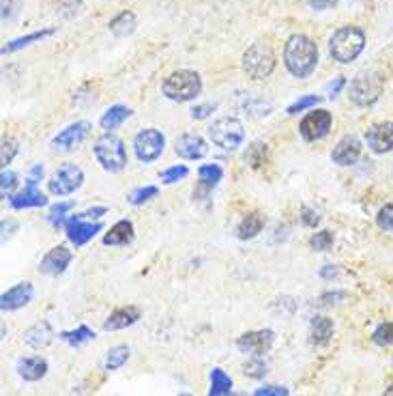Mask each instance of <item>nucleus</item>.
<instances>
[{"instance_id":"40","label":"nucleus","mask_w":393,"mask_h":396,"mask_svg":"<svg viewBox=\"0 0 393 396\" xmlns=\"http://www.w3.org/2000/svg\"><path fill=\"white\" fill-rule=\"evenodd\" d=\"M243 373L250 375V377H254V379L264 377V375H266V364L262 362V358H254V360H250V362L243 366Z\"/></svg>"},{"instance_id":"12","label":"nucleus","mask_w":393,"mask_h":396,"mask_svg":"<svg viewBox=\"0 0 393 396\" xmlns=\"http://www.w3.org/2000/svg\"><path fill=\"white\" fill-rule=\"evenodd\" d=\"M88 132H90V123H86V121L74 123V125L65 128L61 134H56L52 138V147L54 149H61V151H71V149H76L78 145L84 142V138L88 136Z\"/></svg>"},{"instance_id":"24","label":"nucleus","mask_w":393,"mask_h":396,"mask_svg":"<svg viewBox=\"0 0 393 396\" xmlns=\"http://www.w3.org/2000/svg\"><path fill=\"white\" fill-rule=\"evenodd\" d=\"M129 117H131V110L127 106H112V108L105 110V115L101 117V128L105 132H112L119 125H123Z\"/></svg>"},{"instance_id":"14","label":"nucleus","mask_w":393,"mask_h":396,"mask_svg":"<svg viewBox=\"0 0 393 396\" xmlns=\"http://www.w3.org/2000/svg\"><path fill=\"white\" fill-rule=\"evenodd\" d=\"M101 231V224H93V222H82L80 215L69 217L67 220V237L69 242H74L76 246H84L86 242H90L97 233Z\"/></svg>"},{"instance_id":"37","label":"nucleus","mask_w":393,"mask_h":396,"mask_svg":"<svg viewBox=\"0 0 393 396\" xmlns=\"http://www.w3.org/2000/svg\"><path fill=\"white\" fill-rule=\"evenodd\" d=\"M153 196H157V188L155 186H146V188H138L129 194V203L131 205H142L146 200H151Z\"/></svg>"},{"instance_id":"43","label":"nucleus","mask_w":393,"mask_h":396,"mask_svg":"<svg viewBox=\"0 0 393 396\" xmlns=\"http://www.w3.org/2000/svg\"><path fill=\"white\" fill-rule=\"evenodd\" d=\"M254 396H288L286 387H279V385H266L254 392Z\"/></svg>"},{"instance_id":"27","label":"nucleus","mask_w":393,"mask_h":396,"mask_svg":"<svg viewBox=\"0 0 393 396\" xmlns=\"http://www.w3.org/2000/svg\"><path fill=\"white\" fill-rule=\"evenodd\" d=\"M233 394V379L221 368L211 370V392L209 396H230Z\"/></svg>"},{"instance_id":"22","label":"nucleus","mask_w":393,"mask_h":396,"mask_svg":"<svg viewBox=\"0 0 393 396\" xmlns=\"http://www.w3.org/2000/svg\"><path fill=\"white\" fill-rule=\"evenodd\" d=\"M18 373L24 381H39L45 377L47 373V362L39 356H33V358H22L18 362Z\"/></svg>"},{"instance_id":"50","label":"nucleus","mask_w":393,"mask_h":396,"mask_svg":"<svg viewBox=\"0 0 393 396\" xmlns=\"http://www.w3.org/2000/svg\"><path fill=\"white\" fill-rule=\"evenodd\" d=\"M320 273H322V278H331V276H335V269H331V265H327V269H322Z\"/></svg>"},{"instance_id":"31","label":"nucleus","mask_w":393,"mask_h":396,"mask_svg":"<svg viewBox=\"0 0 393 396\" xmlns=\"http://www.w3.org/2000/svg\"><path fill=\"white\" fill-rule=\"evenodd\" d=\"M54 30L52 28H47V30H39V33H33V35H26V37H20V39H13L11 43H7L5 47H3V54H9V52H16V50H20V47H24V45H30L33 41H41V39H45V37H49Z\"/></svg>"},{"instance_id":"3","label":"nucleus","mask_w":393,"mask_h":396,"mask_svg":"<svg viewBox=\"0 0 393 396\" xmlns=\"http://www.w3.org/2000/svg\"><path fill=\"white\" fill-rule=\"evenodd\" d=\"M161 91L168 99L172 101H189L194 97L200 95L202 91V78L196 74V72H189V69H179L175 74H170L163 84H161Z\"/></svg>"},{"instance_id":"34","label":"nucleus","mask_w":393,"mask_h":396,"mask_svg":"<svg viewBox=\"0 0 393 396\" xmlns=\"http://www.w3.org/2000/svg\"><path fill=\"white\" fill-rule=\"evenodd\" d=\"M333 242H335V237H333L331 231H320V233H316V235L310 239V246H312L314 250H318V252H327V250H331Z\"/></svg>"},{"instance_id":"30","label":"nucleus","mask_w":393,"mask_h":396,"mask_svg":"<svg viewBox=\"0 0 393 396\" xmlns=\"http://www.w3.org/2000/svg\"><path fill=\"white\" fill-rule=\"evenodd\" d=\"M127 360H129V347H125V345L112 347L107 351V358H105V368L107 370H119Z\"/></svg>"},{"instance_id":"1","label":"nucleus","mask_w":393,"mask_h":396,"mask_svg":"<svg viewBox=\"0 0 393 396\" xmlns=\"http://www.w3.org/2000/svg\"><path fill=\"white\" fill-rule=\"evenodd\" d=\"M284 63L295 78H307L318 65V47L305 35H293L284 45Z\"/></svg>"},{"instance_id":"16","label":"nucleus","mask_w":393,"mask_h":396,"mask_svg":"<svg viewBox=\"0 0 393 396\" xmlns=\"http://www.w3.org/2000/svg\"><path fill=\"white\" fill-rule=\"evenodd\" d=\"M33 300V285L30 282H20V285L11 287L7 293H3L0 298V308L3 312H9V310H18L26 304H30Z\"/></svg>"},{"instance_id":"48","label":"nucleus","mask_w":393,"mask_h":396,"mask_svg":"<svg viewBox=\"0 0 393 396\" xmlns=\"http://www.w3.org/2000/svg\"><path fill=\"white\" fill-rule=\"evenodd\" d=\"M303 224H307V226H316V224H318V215H316L314 211L305 209V211H303Z\"/></svg>"},{"instance_id":"38","label":"nucleus","mask_w":393,"mask_h":396,"mask_svg":"<svg viewBox=\"0 0 393 396\" xmlns=\"http://www.w3.org/2000/svg\"><path fill=\"white\" fill-rule=\"evenodd\" d=\"M187 166H172V168H168V171L161 173V181L163 183H177L181 181L183 177H187Z\"/></svg>"},{"instance_id":"26","label":"nucleus","mask_w":393,"mask_h":396,"mask_svg":"<svg viewBox=\"0 0 393 396\" xmlns=\"http://www.w3.org/2000/svg\"><path fill=\"white\" fill-rule=\"evenodd\" d=\"M262 229H264V215L262 213H250L239 224L237 235H239V239H254Z\"/></svg>"},{"instance_id":"2","label":"nucleus","mask_w":393,"mask_h":396,"mask_svg":"<svg viewBox=\"0 0 393 396\" xmlns=\"http://www.w3.org/2000/svg\"><path fill=\"white\" fill-rule=\"evenodd\" d=\"M365 47V33L357 26H342L333 33L329 52L338 63H351Z\"/></svg>"},{"instance_id":"19","label":"nucleus","mask_w":393,"mask_h":396,"mask_svg":"<svg viewBox=\"0 0 393 396\" xmlns=\"http://www.w3.org/2000/svg\"><path fill=\"white\" fill-rule=\"evenodd\" d=\"M54 329L47 321H41V323H35L30 329H26L24 334V343L33 349H43L47 347L52 341H54Z\"/></svg>"},{"instance_id":"11","label":"nucleus","mask_w":393,"mask_h":396,"mask_svg":"<svg viewBox=\"0 0 393 396\" xmlns=\"http://www.w3.org/2000/svg\"><path fill=\"white\" fill-rule=\"evenodd\" d=\"M331 123H333L331 112H327V110H314V112H310V115L301 121L299 132H301V136L307 142H314V140H320V138H324L329 134Z\"/></svg>"},{"instance_id":"5","label":"nucleus","mask_w":393,"mask_h":396,"mask_svg":"<svg viewBox=\"0 0 393 396\" xmlns=\"http://www.w3.org/2000/svg\"><path fill=\"white\" fill-rule=\"evenodd\" d=\"M385 89V78L376 72H361L348 86V97L357 106H372Z\"/></svg>"},{"instance_id":"44","label":"nucleus","mask_w":393,"mask_h":396,"mask_svg":"<svg viewBox=\"0 0 393 396\" xmlns=\"http://www.w3.org/2000/svg\"><path fill=\"white\" fill-rule=\"evenodd\" d=\"M213 110H215V103H202V106H196V108L192 110V117H194V119H206Z\"/></svg>"},{"instance_id":"4","label":"nucleus","mask_w":393,"mask_h":396,"mask_svg":"<svg viewBox=\"0 0 393 396\" xmlns=\"http://www.w3.org/2000/svg\"><path fill=\"white\" fill-rule=\"evenodd\" d=\"M95 157L107 173H121L127 166V151L119 136L105 134L95 142Z\"/></svg>"},{"instance_id":"35","label":"nucleus","mask_w":393,"mask_h":396,"mask_svg":"<svg viewBox=\"0 0 393 396\" xmlns=\"http://www.w3.org/2000/svg\"><path fill=\"white\" fill-rule=\"evenodd\" d=\"M376 224H378V229L387 231V233H393V203L385 205L378 215H376Z\"/></svg>"},{"instance_id":"52","label":"nucleus","mask_w":393,"mask_h":396,"mask_svg":"<svg viewBox=\"0 0 393 396\" xmlns=\"http://www.w3.org/2000/svg\"><path fill=\"white\" fill-rule=\"evenodd\" d=\"M181 396H189V394H181Z\"/></svg>"},{"instance_id":"9","label":"nucleus","mask_w":393,"mask_h":396,"mask_svg":"<svg viewBox=\"0 0 393 396\" xmlns=\"http://www.w3.org/2000/svg\"><path fill=\"white\" fill-rule=\"evenodd\" d=\"M273 341H275V334L271 329H256V332H245L237 341V347L245 356L262 358L264 353L271 351Z\"/></svg>"},{"instance_id":"51","label":"nucleus","mask_w":393,"mask_h":396,"mask_svg":"<svg viewBox=\"0 0 393 396\" xmlns=\"http://www.w3.org/2000/svg\"><path fill=\"white\" fill-rule=\"evenodd\" d=\"M382 396H393V383H391V385L385 390V394H382Z\"/></svg>"},{"instance_id":"7","label":"nucleus","mask_w":393,"mask_h":396,"mask_svg":"<svg viewBox=\"0 0 393 396\" xmlns=\"http://www.w3.org/2000/svg\"><path fill=\"white\" fill-rule=\"evenodd\" d=\"M209 138L226 151H235L241 147L243 138H245V132H243V125L241 121L237 119H217L211 128H209Z\"/></svg>"},{"instance_id":"47","label":"nucleus","mask_w":393,"mask_h":396,"mask_svg":"<svg viewBox=\"0 0 393 396\" xmlns=\"http://www.w3.org/2000/svg\"><path fill=\"white\" fill-rule=\"evenodd\" d=\"M105 213V207H95V209H88L86 213H82L80 217L82 220H97V217H101Z\"/></svg>"},{"instance_id":"10","label":"nucleus","mask_w":393,"mask_h":396,"mask_svg":"<svg viewBox=\"0 0 393 396\" xmlns=\"http://www.w3.org/2000/svg\"><path fill=\"white\" fill-rule=\"evenodd\" d=\"M163 145H165V140H163V136H161L159 130H142V132L136 136V140H134L136 155H138V159L144 162V164L157 159V157L163 153Z\"/></svg>"},{"instance_id":"29","label":"nucleus","mask_w":393,"mask_h":396,"mask_svg":"<svg viewBox=\"0 0 393 396\" xmlns=\"http://www.w3.org/2000/svg\"><path fill=\"white\" fill-rule=\"evenodd\" d=\"M59 338H61V341H65L67 345H71V347H80V345L93 341V338H95V332H93L88 325H80V327L74 329V332H61Z\"/></svg>"},{"instance_id":"25","label":"nucleus","mask_w":393,"mask_h":396,"mask_svg":"<svg viewBox=\"0 0 393 396\" xmlns=\"http://www.w3.org/2000/svg\"><path fill=\"white\" fill-rule=\"evenodd\" d=\"M333 336V321L329 317H314L312 319V345L320 347L327 345Z\"/></svg>"},{"instance_id":"13","label":"nucleus","mask_w":393,"mask_h":396,"mask_svg":"<svg viewBox=\"0 0 393 396\" xmlns=\"http://www.w3.org/2000/svg\"><path fill=\"white\" fill-rule=\"evenodd\" d=\"M71 259H74L71 250H67V248H63V246H56V248H52V250L41 259L39 269H41L43 273H47V276H59V273H63V271L69 267Z\"/></svg>"},{"instance_id":"28","label":"nucleus","mask_w":393,"mask_h":396,"mask_svg":"<svg viewBox=\"0 0 393 396\" xmlns=\"http://www.w3.org/2000/svg\"><path fill=\"white\" fill-rule=\"evenodd\" d=\"M110 30L115 33L117 37H127L136 30V16L131 11H123L119 13L115 20L110 22Z\"/></svg>"},{"instance_id":"21","label":"nucleus","mask_w":393,"mask_h":396,"mask_svg":"<svg viewBox=\"0 0 393 396\" xmlns=\"http://www.w3.org/2000/svg\"><path fill=\"white\" fill-rule=\"evenodd\" d=\"M47 203L45 194H41L37 190V183L35 181H26V188L22 192H18L13 198H11V207L13 209H28V207H43Z\"/></svg>"},{"instance_id":"36","label":"nucleus","mask_w":393,"mask_h":396,"mask_svg":"<svg viewBox=\"0 0 393 396\" xmlns=\"http://www.w3.org/2000/svg\"><path fill=\"white\" fill-rule=\"evenodd\" d=\"M18 149H20V147H18V140H16V138H5V140H3V153H0V164H3V168H7V166L13 162Z\"/></svg>"},{"instance_id":"8","label":"nucleus","mask_w":393,"mask_h":396,"mask_svg":"<svg viewBox=\"0 0 393 396\" xmlns=\"http://www.w3.org/2000/svg\"><path fill=\"white\" fill-rule=\"evenodd\" d=\"M84 181V173L82 168L76 164H63L59 171L52 175V179L47 181V188L54 196H69L76 190H80Z\"/></svg>"},{"instance_id":"41","label":"nucleus","mask_w":393,"mask_h":396,"mask_svg":"<svg viewBox=\"0 0 393 396\" xmlns=\"http://www.w3.org/2000/svg\"><path fill=\"white\" fill-rule=\"evenodd\" d=\"M71 207H74V203H61V205H54V207L49 209V222H52L54 226L63 224V217H65V213H67Z\"/></svg>"},{"instance_id":"46","label":"nucleus","mask_w":393,"mask_h":396,"mask_svg":"<svg viewBox=\"0 0 393 396\" xmlns=\"http://www.w3.org/2000/svg\"><path fill=\"white\" fill-rule=\"evenodd\" d=\"M344 86H346V80H344L342 76H338V78H335V82H331V84H329V95H331V97H335V95H338V93L344 89Z\"/></svg>"},{"instance_id":"42","label":"nucleus","mask_w":393,"mask_h":396,"mask_svg":"<svg viewBox=\"0 0 393 396\" xmlns=\"http://www.w3.org/2000/svg\"><path fill=\"white\" fill-rule=\"evenodd\" d=\"M16 186H18V175L5 168L3 175H0V188H3V196H7V192H11Z\"/></svg>"},{"instance_id":"15","label":"nucleus","mask_w":393,"mask_h":396,"mask_svg":"<svg viewBox=\"0 0 393 396\" xmlns=\"http://www.w3.org/2000/svg\"><path fill=\"white\" fill-rule=\"evenodd\" d=\"M365 140L374 153H387L393 149V123H378L365 132Z\"/></svg>"},{"instance_id":"23","label":"nucleus","mask_w":393,"mask_h":396,"mask_svg":"<svg viewBox=\"0 0 393 396\" xmlns=\"http://www.w3.org/2000/svg\"><path fill=\"white\" fill-rule=\"evenodd\" d=\"M134 239V224L129 220H121L110 229V233L103 237L105 246H127Z\"/></svg>"},{"instance_id":"33","label":"nucleus","mask_w":393,"mask_h":396,"mask_svg":"<svg viewBox=\"0 0 393 396\" xmlns=\"http://www.w3.org/2000/svg\"><path fill=\"white\" fill-rule=\"evenodd\" d=\"M372 341H374L378 347H387V345H391V343H393V323H391V321L382 323V325L372 334Z\"/></svg>"},{"instance_id":"6","label":"nucleus","mask_w":393,"mask_h":396,"mask_svg":"<svg viewBox=\"0 0 393 396\" xmlns=\"http://www.w3.org/2000/svg\"><path fill=\"white\" fill-rule=\"evenodd\" d=\"M243 69L254 80H264L275 69V54L266 43H254L243 54Z\"/></svg>"},{"instance_id":"32","label":"nucleus","mask_w":393,"mask_h":396,"mask_svg":"<svg viewBox=\"0 0 393 396\" xmlns=\"http://www.w3.org/2000/svg\"><path fill=\"white\" fill-rule=\"evenodd\" d=\"M198 175H200L202 186L213 188V186H217V183L221 181V175H223V173H221V168H219L217 164H206V166H200Z\"/></svg>"},{"instance_id":"17","label":"nucleus","mask_w":393,"mask_h":396,"mask_svg":"<svg viewBox=\"0 0 393 396\" xmlns=\"http://www.w3.org/2000/svg\"><path fill=\"white\" fill-rule=\"evenodd\" d=\"M359 155H361V142H359V138H355V136L342 138V140L338 142V147H335L333 153H331L333 162L340 164V166H351V164H355V162L359 159Z\"/></svg>"},{"instance_id":"49","label":"nucleus","mask_w":393,"mask_h":396,"mask_svg":"<svg viewBox=\"0 0 393 396\" xmlns=\"http://www.w3.org/2000/svg\"><path fill=\"white\" fill-rule=\"evenodd\" d=\"M41 177H43V168H41V166H33V171H30V175H28V181L39 183Z\"/></svg>"},{"instance_id":"45","label":"nucleus","mask_w":393,"mask_h":396,"mask_svg":"<svg viewBox=\"0 0 393 396\" xmlns=\"http://www.w3.org/2000/svg\"><path fill=\"white\" fill-rule=\"evenodd\" d=\"M307 5L316 11H324V9H331L338 5V0H307Z\"/></svg>"},{"instance_id":"20","label":"nucleus","mask_w":393,"mask_h":396,"mask_svg":"<svg viewBox=\"0 0 393 396\" xmlns=\"http://www.w3.org/2000/svg\"><path fill=\"white\" fill-rule=\"evenodd\" d=\"M140 319V310L136 306H127V308H119L112 312L105 323H103V329L105 332H117V329H125L129 325H134L136 321Z\"/></svg>"},{"instance_id":"18","label":"nucleus","mask_w":393,"mask_h":396,"mask_svg":"<svg viewBox=\"0 0 393 396\" xmlns=\"http://www.w3.org/2000/svg\"><path fill=\"white\" fill-rule=\"evenodd\" d=\"M209 153L206 142L198 134H185L177 140V155L183 159H200Z\"/></svg>"},{"instance_id":"39","label":"nucleus","mask_w":393,"mask_h":396,"mask_svg":"<svg viewBox=\"0 0 393 396\" xmlns=\"http://www.w3.org/2000/svg\"><path fill=\"white\" fill-rule=\"evenodd\" d=\"M318 101H320V97H316V95H305V97L297 99L286 112H288V115H299V112H303V110H307V108H314Z\"/></svg>"}]
</instances>
